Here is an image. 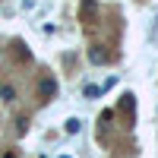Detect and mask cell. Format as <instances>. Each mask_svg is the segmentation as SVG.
Here are the masks:
<instances>
[{"label":"cell","mask_w":158,"mask_h":158,"mask_svg":"<svg viewBox=\"0 0 158 158\" xmlns=\"http://www.w3.org/2000/svg\"><path fill=\"white\" fill-rule=\"evenodd\" d=\"M54 95H57V82L51 76H44L41 79V98H54Z\"/></svg>","instance_id":"1"},{"label":"cell","mask_w":158,"mask_h":158,"mask_svg":"<svg viewBox=\"0 0 158 158\" xmlns=\"http://www.w3.org/2000/svg\"><path fill=\"white\" fill-rule=\"evenodd\" d=\"M0 98H3V101H16V89H13L10 82H3V85H0Z\"/></svg>","instance_id":"2"},{"label":"cell","mask_w":158,"mask_h":158,"mask_svg":"<svg viewBox=\"0 0 158 158\" xmlns=\"http://www.w3.org/2000/svg\"><path fill=\"white\" fill-rule=\"evenodd\" d=\"M79 130H82V120H79V117H70L67 120V133H79Z\"/></svg>","instance_id":"3"},{"label":"cell","mask_w":158,"mask_h":158,"mask_svg":"<svg viewBox=\"0 0 158 158\" xmlns=\"http://www.w3.org/2000/svg\"><path fill=\"white\" fill-rule=\"evenodd\" d=\"M92 63H104V60H108V54H104V51H92Z\"/></svg>","instance_id":"4"},{"label":"cell","mask_w":158,"mask_h":158,"mask_svg":"<svg viewBox=\"0 0 158 158\" xmlns=\"http://www.w3.org/2000/svg\"><path fill=\"white\" fill-rule=\"evenodd\" d=\"M82 13H85V16H89V13H95V0H85V3H82Z\"/></svg>","instance_id":"5"},{"label":"cell","mask_w":158,"mask_h":158,"mask_svg":"<svg viewBox=\"0 0 158 158\" xmlns=\"http://www.w3.org/2000/svg\"><path fill=\"white\" fill-rule=\"evenodd\" d=\"M149 38H152V41L158 44V16H155V25H152V32H149Z\"/></svg>","instance_id":"6"},{"label":"cell","mask_w":158,"mask_h":158,"mask_svg":"<svg viewBox=\"0 0 158 158\" xmlns=\"http://www.w3.org/2000/svg\"><path fill=\"white\" fill-rule=\"evenodd\" d=\"M3 158H16V155H13V152H6V155H3Z\"/></svg>","instance_id":"7"}]
</instances>
